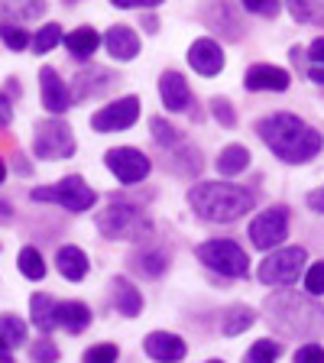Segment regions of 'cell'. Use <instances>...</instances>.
Listing matches in <instances>:
<instances>
[{"mask_svg":"<svg viewBox=\"0 0 324 363\" xmlns=\"http://www.w3.org/2000/svg\"><path fill=\"white\" fill-rule=\"evenodd\" d=\"M91 325V308L84 302H59V328L68 334H82Z\"/></svg>","mask_w":324,"mask_h":363,"instance_id":"obj_20","label":"cell"},{"mask_svg":"<svg viewBox=\"0 0 324 363\" xmlns=\"http://www.w3.org/2000/svg\"><path fill=\"white\" fill-rule=\"evenodd\" d=\"M16 263H20V272L26 276V279L39 282L45 276V263H43V253H39L36 247H23L20 257H16Z\"/></svg>","mask_w":324,"mask_h":363,"instance_id":"obj_25","label":"cell"},{"mask_svg":"<svg viewBox=\"0 0 324 363\" xmlns=\"http://www.w3.org/2000/svg\"><path fill=\"white\" fill-rule=\"evenodd\" d=\"M289 237V208L286 204H272L259 211L250 224V240L259 250H276Z\"/></svg>","mask_w":324,"mask_h":363,"instance_id":"obj_8","label":"cell"},{"mask_svg":"<svg viewBox=\"0 0 324 363\" xmlns=\"http://www.w3.org/2000/svg\"><path fill=\"white\" fill-rule=\"evenodd\" d=\"M195 257L201 259L208 269L220 272L227 279H243L250 272V257L247 250L234 240H208L195 250Z\"/></svg>","mask_w":324,"mask_h":363,"instance_id":"obj_5","label":"cell"},{"mask_svg":"<svg viewBox=\"0 0 324 363\" xmlns=\"http://www.w3.org/2000/svg\"><path fill=\"white\" fill-rule=\"evenodd\" d=\"M111 289H113V308L121 311V315L136 318L140 311H143V295H140V289H136L130 279L117 276V279L111 282Z\"/></svg>","mask_w":324,"mask_h":363,"instance_id":"obj_18","label":"cell"},{"mask_svg":"<svg viewBox=\"0 0 324 363\" xmlns=\"http://www.w3.org/2000/svg\"><path fill=\"white\" fill-rule=\"evenodd\" d=\"M305 292L308 295H324V259L308 266V272H305Z\"/></svg>","mask_w":324,"mask_h":363,"instance_id":"obj_33","label":"cell"},{"mask_svg":"<svg viewBox=\"0 0 324 363\" xmlns=\"http://www.w3.org/2000/svg\"><path fill=\"white\" fill-rule=\"evenodd\" d=\"M39 88H43L45 111L62 113V111H68V107H72V94H68L65 82L59 78V72H55L52 65H43V68H39Z\"/></svg>","mask_w":324,"mask_h":363,"instance_id":"obj_12","label":"cell"},{"mask_svg":"<svg viewBox=\"0 0 324 363\" xmlns=\"http://www.w3.org/2000/svg\"><path fill=\"white\" fill-rule=\"evenodd\" d=\"M243 10L247 13H259V16H276L279 13V4H272V0H243Z\"/></svg>","mask_w":324,"mask_h":363,"instance_id":"obj_35","label":"cell"},{"mask_svg":"<svg viewBox=\"0 0 324 363\" xmlns=\"http://www.w3.org/2000/svg\"><path fill=\"white\" fill-rule=\"evenodd\" d=\"M140 121V98L127 94V98L113 101V104L101 107L94 117H91V127L98 133H113V130H127Z\"/></svg>","mask_w":324,"mask_h":363,"instance_id":"obj_10","label":"cell"},{"mask_svg":"<svg viewBox=\"0 0 324 363\" xmlns=\"http://www.w3.org/2000/svg\"><path fill=\"white\" fill-rule=\"evenodd\" d=\"M289 10H292L295 20H302V23H305V20H315V13H318V10L311 7V4H292Z\"/></svg>","mask_w":324,"mask_h":363,"instance_id":"obj_38","label":"cell"},{"mask_svg":"<svg viewBox=\"0 0 324 363\" xmlns=\"http://www.w3.org/2000/svg\"><path fill=\"white\" fill-rule=\"evenodd\" d=\"M7 179V169H4V159H0V182Z\"/></svg>","mask_w":324,"mask_h":363,"instance_id":"obj_44","label":"cell"},{"mask_svg":"<svg viewBox=\"0 0 324 363\" xmlns=\"http://www.w3.org/2000/svg\"><path fill=\"white\" fill-rule=\"evenodd\" d=\"M295 363H324V347L321 344H305L295 350Z\"/></svg>","mask_w":324,"mask_h":363,"instance_id":"obj_36","label":"cell"},{"mask_svg":"<svg viewBox=\"0 0 324 363\" xmlns=\"http://www.w3.org/2000/svg\"><path fill=\"white\" fill-rule=\"evenodd\" d=\"M143 347H146V354H150L156 363H179V360H185V340H181L179 334L152 331V334H146Z\"/></svg>","mask_w":324,"mask_h":363,"instance_id":"obj_13","label":"cell"},{"mask_svg":"<svg viewBox=\"0 0 324 363\" xmlns=\"http://www.w3.org/2000/svg\"><path fill=\"white\" fill-rule=\"evenodd\" d=\"M104 49L113 55L117 62H130L140 55V36H136V30H130V26H111L104 36Z\"/></svg>","mask_w":324,"mask_h":363,"instance_id":"obj_16","label":"cell"},{"mask_svg":"<svg viewBox=\"0 0 324 363\" xmlns=\"http://www.w3.org/2000/svg\"><path fill=\"white\" fill-rule=\"evenodd\" d=\"M150 127H152V136H156L159 146H166V150H169V146H179L181 143V133L172 127V123L162 121V117H152Z\"/></svg>","mask_w":324,"mask_h":363,"instance_id":"obj_29","label":"cell"},{"mask_svg":"<svg viewBox=\"0 0 324 363\" xmlns=\"http://www.w3.org/2000/svg\"><path fill=\"white\" fill-rule=\"evenodd\" d=\"M45 4H30V7H20V16H43Z\"/></svg>","mask_w":324,"mask_h":363,"instance_id":"obj_42","label":"cell"},{"mask_svg":"<svg viewBox=\"0 0 324 363\" xmlns=\"http://www.w3.org/2000/svg\"><path fill=\"white\" fill-rule=\"evenodd\" d=\"M305 266V250L302 247H279L259 263L257 276L263 286H292L298 279V272Z\"/></svg>","mask_w":324,"mask_h":363,"instance_id":"obj_6","label":"cell"},{"mask_svg":"<svg viewBox=\"0 0 324 363\" xmlns=\"http://www.w3.org/2000/svg\"><path fill=\"white\" fill-rule=\"evenodd\" d=\"M94 220H98V230L107 240H140V237L150 234L146 211L133 201H123V198H111Z\"/></svg>","mask_w":324,"mask_h":363,"instance_id":"obj_3","label":"cell"},{"mask_svg":"<svg viewBox=\"0 0 324 363\" xmlns=\"http://www.w3.org/2000/svg\"><path fill=\"white\" fill-rule=\"evenodd\" d=\"M10 117H13V107H10L7 94H0V127H7Z\"/></svg>","mask_w":324,"mask_h":363,"instance_id":"obj_41","label":"cell"},{"mask_svg":"<svg viewBox=\"0 0 324 363\" xmlns=\"http://www.w3.org/2000/svg\"><path fill=\"white\" fill-rule=\"evenodd\" d=\"M30 198H33V201L62 204L65 211L82 214V211H91V208H94V201H98V191L91 189L82 175H65V179L55 182V185H49V189H33Z\"/></svg>","mask_w":324,"mask_h":363,"instance_id":"obj_4","label":"cell"},{"mask_svg":"<svg viewBox=\"0 0 324 363\" xmlns=\"http://www.w3.org/2000/svg\"><path fill=\"white\" fill-rule=\"evenodd\" d=\"M59 43H62V26L59 23H45L43 30L36 33V39H33V49L36 52H52Z\"/></svg>","mask_w":324,"mask_h":363,"instance_id":"obj_28","label":"cell"},{"mask_svg":"<svg viewBox=\"0 0 324 363\" xmlns=\"http://www.w3.org/2000/svg\"><path fill=\"white\" fill-rule=\"evenodd\" d=\"M55 266H59V272L65 276L68 282H82L84 276H88V257H84L82 247H72V243H65V247H59V253H55Z\"/></svg>","mask_w":324,"mask_h":363,"instance_id":"obj_17","label":"cell"},{"mask_svg":"<svg viewBox=\"0 0 324 363\" xmlns=\"http://www.w3.org/2000/svg\"><path fill=\"white\" fill-rule=\"evenodd\" d=\"M33 152L36 159H68L75 152V136L72 127L62 121H39L36 123V136H33Z\"/></svg>","mask_w":324,"mask_h":363,"instance_id":"obj_7","label":"cell"},{"mask_svg":"<svg viewBox=\"0 0 324 363\" xmlns=\"http://www.w3.org/2000/svg\"><path fill=\"white\" fill-rule=\"evenodd\" d=\"M250 150L247 146H240V143H230V146H224L220 150V156H218V172L220 175H240L243 169L250 166Z\"/></svg>","mask_w":324,"mask_h":363,"instance_id":"obj_22","label":"cell"},{"mask_svg":"<svg viewBox=\"0 0 324 363\" xmlns=\"http://www.w3.org/2000/svg\"><path fill=\"white\" fill-rule=\"evenodd\" d=\"M0 340L7 347H20L23 340H26V325L16 315H0Z\"/></svg>","mask_w":324,"mask_h":363,"instance_id":"obj_26","label":"cell"},{"mask_svg":"<svg viewBox=\"0 0 324 363\" xmlns=\"http://www.w3.org/2000/svg\"><path fill=\"white\" fill-rule=\"evenodd\" d=\"M0 39H4L13 52H20V49H26V45H30L26 30H20V26H13V23H4V20H0Z\"/></svg>","mask_w":324,"mask_h":363,"instance_id":"obj_30","label":"cell"},{"mask_svg":"<svg viewBox=\"0 0 324 363\" xmlns=\"http://www.w3.org/2000/svg\"><path fill=\"white\" fill-rule=\"evenodd\" d=\"M0 357H7V344L4 340H0Z\"/></svg>","mask_w":324,"mask_h":363,"instance_id":"obj_45","label":"cell"},{"mask_svg":"<svg viewBox=\"0 0 324 363\" xmlns=\"http://www.w3.org/2000/svg\"><path fill=\"white\" fill-rule=\"evenodd\" d=\"M211 113H214V121L224 123V127H234L237 123V113H234V107H230V101L227 98H214L211 101Z\"/></svg>","mask_w":324,"mask_h":363,"instance_id":"obj_34","label":"cell"},{"mask_svg":"<svg viewBox=\"0 0 324 363\" xmlns=\"http://www.w3.org/2000/svg\"><path fill=\"white\" fill-rule=\"evenodd\" d=\"M189 65L195 68L198 75L211 78L224 68V52H220V45L214 39H195L189 45Z\"/></svg>","mask_w":324,"mask_h":363,"instance_id":"obj_11","label":"cell"},{"mask_svg":"<svg viewBox=\"0 0 324 363\" xmlns=\"http://www.w3.org/2000/svg\"><path fill=\"white\" fill-rule=\"evenodd\" d=\"M117 354H121V350H117V344H98V347L84 350L82 360L84 363H113V360H117Z\"/></svg>","mask_w":324,"mask_h":363,"instance_id":"obj_32","label":"cell"},{"mask_svg":"<svg viewBox=\"0 0 324 363\" xmlns=\"http://www.w3.org/2000/svg\"><path fill=\"white\" fill-rule=\"evenodd\" d=\"M279 357H282V344H279V340L263 337V340H257L247 354H243V363H276Z\"/></svg>","mask_w":324,"mask_h":363,"instance_id":"obj_24","label":"cell"},{"mask_svg":"<svg viewBox=\"0 0 324 363\" xmlns=\"http://www.w3.org/2000/svg\"><path fill=\"white\" fill-rule=\"evenodd\" d=\"M308 59L315 62V65H324V36H318L315 43L308 45Z\"/></svg>","mask_w":324,"mask_h":363,"instance_id":"obj_39","label":"cell"},{"mask_svg":"<svg viewBox=\"0 0 324 363\" xmlns=\"http://www.w3.org/2000/svg\"><path fill=\"white\" fill-rule=\"evenodd\" d=\"M104 162H107V169L117 175V182H123V185H136V182H143L146 175H150V169H152L150 156L140 152V150H133V146L107 150Z\"/></svg>","mask_w":324,"mask_h":363,"instance_id":"obj_9","label":"cell"},{"mask_svg":"<svg viewBox=\"0 0 324 363\" xmlns=\"http://www.w3.org/2000/svg\"><path fill=\"white\" fill-rule=\"evenodd\" d=\"M30 357H33V363H55L59 360V347H55L49 337H43L30 347Z\"/></svg>","mask_w":324,"mask_h":363,"instance_id":"obj_31","label":"cell"},{"mask_svg":"<svg viewBox=\"0 0 324 363\" xmlns=\"http://www.w3.org/2000/svg\"><path fill=\"white\" fill-rule=\"evenodd\" d=\"M208 363H224V360H208Z\"/></svg>","mask_w":324,"mask_h":363,"instance_id":"obj_47","label":"cell"},{"mask_svg":"<svg viewBox=\"0 0 324 363\" xmlns=\"http://www.w3.org/2000/svg\"><path fill=\"white\" fill-rule=\"evenodd\" d=\"M0 363H13V360H10V357H0Z\"/></svg>","mask_w":324,"mask_h":363,"instance_id":"obj_46","label":"cell"},{"mask_svg":"<svg viewBox=\"0 0 324 363\" xmlns=\"http://www.w3.org/2000/svg\"><path fill=\"white\" fill-rule=\"evenodd\" d=\"M243 84H247V91H286L289 88V72L279 68V65H266V62H259V65L247 68Z\"/></svg>","mask_w":324,"mask_h":363,"instance_id":"obj_14","label":"cell"},{"mask_svg":"<svg viewBox=\"0 0 324 363\" xmlns=\"http://www.w3.org/2000/svg\"><path fill=\"white\" fill-rule=\"evenodd\" d=\"M10 218H13V208H10L7 201H0V224H7Z\"/></svg>","mask_w":324,"mask_h":363,"instance_id":"obj_43","label":"cell"},{"mask_svg":"<svg viewBox=\"0 0 324 363\" xmlns=\"http://www.w3.org/2000/svg\"><path fill=\"white\" fill-rule=\"evenodd\" d=\"M133 266L140 272H146V276H159V272L169 266V257L162 253V250H143V253H136L133 257Z\"/></svg>","mask_w":324,"mask_h":363,"instance_id":"obj_27","label":"cell"},{"mask_svg":"<svg viewBox=\"0 0 324 363\" xmlns=\"http://www.w3.org/2000/svg\"><path fill=\"white\" fill-rule=\"evenodd\" d=\"M30 315H33V325H36L43 334H49V331L59 328V302H55L52 295H45V292L33 295L30 298Z\"/></svg>","mask_w":324,"mask_h":363,"instance_id":"obj_19","label":"cell"},{"mask_svg":"<svg viewBox=\"0 0 324 363\" xmlns=\"http://www.w3.org/2000/svg\"><path fill=\"white\" fill-rule=\"evenodd\" d=\"M159 4L162 0H113V7H121V10H152Z\"/></svg>","mask_w":324,"mask_h":363,"instance_id":"obj_37","label":"cell"},{"mask_svg":"<svg viewBox=\"0 0 324 363\" xmlns=\"http://www.w3.org/2000/svg\"><path fill=\"white\" fill-rule=\"evenodd\" d=\"M189 204L191 211L201 220L211 224H230V220L243 218L247 211H253L257 195L243 185H227V182H198L189 189Z\"/></svg>","mask_w":324,"mask_h":363,"instance_id":"obj_2","label":"cell"},{"mask_svg":"<svg viewBox=\"0 0 324 363\" xmlns=\"http://www.w3.org/2000/svg\"><path fill=\"white\" fill-rule=\"evenodd\" d=\"M104 43V39L98 36V30H91V26H82V30H75V33H68L65 36V45H68V52L75 55V59H91L94 55V49Z\"/></svg>","mask_w":324,"mask_h":363,"instance_id":"obj_21","label":"cell"},{"mask_svg":"<svg viewBox=\"0 0 324 363\" xmlns=\"http://www.w3.org/2000/svg\"><path fill=\"white\" fill-rule=\"evenodd\" d=\"M257 133L269 146L272 156H279L289 166H302V162L315 159L318 150L324 146L321 133L295 113H269L257 123Z\"/></svg>","mask_w":324,"mask_h":363,"instance_id":"obj_1","label":"cell"},{"mask_svg":"<svg viewBox=\"0 0 324 363\" xmlns=\"http://www.w3.org/2000/svg\"><path fill=\"white\" fill-rule=\"evenodd\" d=\"M308 208H311L315 214H324V189L308 191Z\"/></svg>","mask_w":324,"mask_h":363,"instance_id":"obj_40","label":"cell"},{"mask_svg":"<svg viewBox=\"0 0 324 363\" xmlns=\"http://www.w3.org/2000/svg\"><path fill=\"white\" fill-rule=\"evenodd\" d=\"M253 321H257V311L247 308V305H234V308L224 315V334L227 337H237V334H243Z\"/></svg>","mask_w":324,"mask_h":363,"instance_id":"obj_23","label":"cell"},{"mask_svg":"<svg viewBox=\"0 0 324 363\" xmlns=\"http://www.w3.org/2000/svg\"><path fill=\"white\" fill-rule=\"evenodd\" d=\"M159 98H162V104H166L172 113L189 111L191 107V88L179 72H162V78H159Z\"/></svg>","mask_w":324,"mask_h":363,"instance_id":"obj_15","label":"cell"}]
</instances>
